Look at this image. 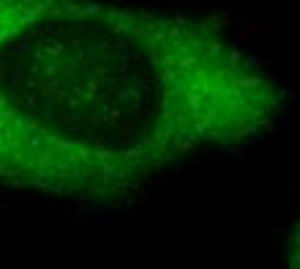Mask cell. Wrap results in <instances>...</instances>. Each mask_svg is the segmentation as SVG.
Instances as JSON below:
<instances>
[{
	"instance_id": "1",
	"label": "cell",
	"mask_w": 300,
	"mask_h": 269,
	"mask_svg": "<svg viewBox=\"0 0 300 269\" xmlns=\"http://www.w3.org/2000/svg\"><path fill=\"white\" fill-rule=\"evenodd\" d=\"M285 91L217 21L122 0H0V186L114 202L269 132Z\"/></svg>"
},
{
	"instance_id": "2",
	"label": "cell",
	"mask_w": 300,
	"mask_h": 269,
	"mask_svg": "<svg viewBox=\"0 0 300 269\" xmlns=\"http://www.w3.org/2000/svg\"><path fill=\"white\" fill-rule=\"evenodd\" d=\"M282 256H285L287 269H300V218L293 223L290 233H287L285 246H282Z\"/></svg>"
}]
</instances>
